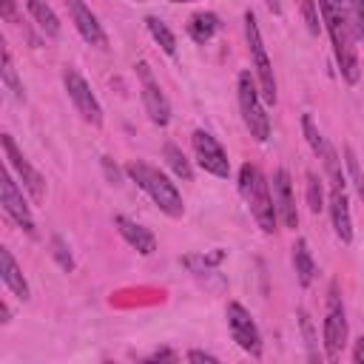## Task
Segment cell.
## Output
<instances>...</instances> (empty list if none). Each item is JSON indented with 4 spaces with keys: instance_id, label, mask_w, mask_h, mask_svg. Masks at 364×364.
Here are the masks:
<instances>
[{
    "instance_id": "6da1fadb",
    "label": "cell",
    "mask_w": 364,
    "mask_h": 364,
    "mask_svg": "<svg viewBox=\"0 0 364 364\" xmlns=\"http://www.w3.org/2000/svg\"><path fill=\"white\" fill-rule=\"evenodd\" d=\"M318 14H321V26L327 28L341 80L347 85H355L361 80V63H358L355 37H353V28H350L344 0H318Z\"/></svg>"
},
{
    "instance_id": "7a4b0ae2",
    "label": "cell",
    "mask_w": 364,
    "mask_h": 364,
    "mask_svg": "<svg viewBox=\"0 0 364 364\" xmlns=\"http://www.w3.org/2000/svg\"><path fill=\"white\" fill-rule=\"evenodd\" d=\"M125 176L148 193V199L168 216V219H182L185 216V202H182V193L176 188V182H171L168 173H162L159 168L148 165L145 159H131L125 165Z\"/></svg>"
},
{
    "instance_id": "3957f363",
    "label": "cell",
    "mask_w": 364,
    "mask_h": 364,
    "mask_svg": "<svg viewBox=\"0 0 364 364\" xmlns=\"http://www.w3.org/2000/svg\"><path fill=\"white\" fill-rule=\"evenodd\" d=\"M239 193L253 216V222L259 225L262 233L273 236L279 230V213H276V205H273V193H270V179H264V173L259 171V165L253 162H245L239 168Z\"/></svg>"
},
{
    "instance_id": "277c9868",
    "label": "cell",
    "mask_w": 364,
    "mask_h": 364,
    "mask_svg": "<svg viewBox=\"0 0 364 364\" xmlns=\"http://www.w3.org/2000/svg\"><path fill=\"white\" fill-rule=\"evenodd\" d=\"M236 100H239V114H242L247 134L256 142H267L270 139V117L264 111L259 82H256L253 71H247V68L239 71V77H236Z\"/></svg>"
},
{
    "instance_id": "5b68a950",
    "label": "cell",
    "mask_w": 364,
    "mask_h": 364,
    "mask_svg": "<svg viewBox=\"0 0 364 364\" xmlns=\"http://www.w3.org/2000/svg\"><path fill=\"white\" fill-rule=\"evenodd\" d=\"M242 23H245V43H247V54H250V65H253V77H256V82H259L262 100H264L267 105H276V100H279V85H276L273 63H270V57H267V48H264V40H262L256 14H253V11H245Z\"/></svg>"
},
{
    "instance_id": "8992f818",
    "label": "cell",
    "mask_w": 364,
    "mask_h": 364,
    "mask_svg": "<svg viewBox=\"0 0 364 364\" xmlns=\"http://www.w3.org/2000/svg\"><path fill=\"white\" fill-rule=\"evenodd\" d=\"M0 148H3V156H6V165H9V171L20 179V185H23V191L31 196V202L34 205H43L46 202V193H48V185H46V176L26 159V154L17 148V142H14V136L9 134V131H3L0 134Z\"/></svg>"
},
{
    "instance_id": "52a82bcc",
    "label": "cell",
    "mask_w": 364,
    "mask_h": 364,
    "mask_svg": "<svg viewBox=\"0 0 364 364\" xmlns=\"http://www.w3.org/2000/svg\"><path fill=\"white\" fill-rule=\"evenodd\" d=\"M347 310L338 293V284L330 282L327 287V304H324V324H321V344H324V355L327 358H338L341 350L347 347Z\"/></svg>"
},
{
    "instance_id": "ba28073f",
    "label": "cell",
    "mask_w": 364,
    "mask_h": 364,
    "mask_svg": "<svg viewBox=\"0 0 364 364\" xmlns=\"http://www.w3.org/2000/svg\"><path fill=\"white\" fill-rule=\"evenodd\" d=\"M225 321H228V333L236 341V347L242 353H247L250 358H262V353H264L262 330H259L256 318L250 316V310L242 301H228L225 304Z\"/></svg>"
},
{
    "instance_id": "9c48e42d",
    "label": "cell",
    "mask_w": 364,
    "mask_h": 364,
    "mask_svg": "<svg viewBox=\"0 0 364 364\" xmlns=\"http://www.w3.org/2000/svg\"><path fill=\"white\" fill-rule=\"evenodd\" d=\"M63 88H65V94H68V102H71L74 111L80 114V119L88 122V125H94V128H100V125H102V105H100L97 94L91 91L88 80H85L77 68L65 65V68H63Z\"/></svg>"
},
{
    "instance_id": "30bf717a",
    "label": "cell",
    "mask_w": 364,
    "mask_h": 364,
    "mask_svg": "<svg viewBox=\"0 0 364 364\" xmlns=\"http://www.w3.org/2000/svg\"><path fill=\"white\" fill-rule=\"evenodd\" d=\"M134 71H136L139 97H142V108H145L148 119H151L154 125L165 128V125L171 122V100L165 97L159 80L154 77V71H151V65H148L145 60H139V63L134 65Z\"/></svg>"
},
{
    "instance_id": "8fae6325",
    "label": "cell",
    "mask_w": 364,
    "mask_h": 364,
    "mask_svg": "<svg viewBox=\"0 0 364 364\" xmlns=\"http://www.w3.org/2000/svg\"><path fill=\"white\" fill-rule=\"evenodd\" d=\"M191 145H193V156H196V165L216 176V179H228L230 176V159H228V151L222 148V142L205 131V128H196L193 136H191Z\"/></svg>"
},
{
    "instance_id": "7c38bea8",
    "label": "cell",
    "mask_w": 364,
    "mask_h": 364,
    "mask_svg": "<svg viewBox=\"0 0 364 364\" xmlns=\"http://www.w3.org/2000/svg\"><path fill=\"white\" fill-rule=\"evenodd\" d=\"M0 208H3V213H6L23 233H28V236L37 233L31 205L26 202V196H23V185L14 182L11 171H6V173L0 176Z\"/></svg>"
},
{
    "instance_id": "4fadbf2b",
    "label": "cell",
    "mask_w": 364,
    "mask_h": 364,
    "mask_svg": "<svg viewBox=\"0 0 364 364\" xmlns=\"http://www.w3.org/2000/svg\"><path fill=\"white\" fill-rule=\"evenodd\" d=\"M301 134H304V139H307L310 151H313V154L321 159L324 173L330 176V182H333V185H341V182H344V173H341V159H338L336 148L327 142V136L321 134V128L313 122V117H310V114H301Z\"/></svg>"
},
{
    "instance_id": "5bb4252c",
    "label": "cell",
    "mask_w": 364,
    "mask_h": 364,
    "mask_svg": "<svg viewBox=\"0 0 364 364\" xmlns=\"http://www.w3.org/2000/svg\"><path fill=\"white\" fill-rule=\"evenodd\" d=\"M270 193H273V205L279 213V222L284 228H299V210H296V196H293V182L290 173L284 168H276L270 176Z\"/></svg>"
},
{
    "instance_id": "9a60e30c",
    "label": "cell",
    "mask_w": 364,
    "mask_h": 364,
    "mask_svg": "<svg viewBox=\"0 0 364 364\" xmlns=\"http://www.w3.org/2000/svg\"><path fill=\"white\" fill-rule=\"evenodd\" d=\"M65 6H68V17H71L77 34L94 48H108V34H105L102 23L97 20V14L82 0H65Z\"/></svg>"
},
{
    "instance_id": "2e32d148",
    "label": "cell",
    "mask_w": 364,
    "mask_h": 364,
    "mask_svg": "<svg viewBox=\"0 0 364 364\" xmlns=\"http://www.w3.org/2000/svg\"><path fill=\"white\" fill-rule=\"evenodd\" d=\"M327 213H330V225H333V233L338 236V242L350 245L353 242V216H350V199H347L344 182L330 188V193H327Z\"/></svg>"
},
{
    "instance_id": "e0dca14e",
    "label": "cell",
    "mask_w": 364,
    "mask_h": 364,
    "mask_svg": "<svg viewBox=\"0 0 364 364\" xmlns=\"http://www.w3.org/2000/svg\"><path fill=\"white\" fill-rule=\"evenodd\" d=\"M114 228L122 236V242L128 247H134L139 256H151L156 250V236H154L151 228H145V225H139V222H134V219H128L122 213L114 216Z\"/></svg>"
},
{
    "instance_id": "ac0fdd59",
    "label": "cell",
    "mask_w": 364,
    "mask_h": 364,
    "mask_svg": "<svg viewBox=\"0 0 364 364\" xmlns=\"http://www.w3.org/2000/svg\"><path fill=\"white\" fill-rule=\"evenodd\" d=\"M0 279H3L6 290H9L11 296H17L20 301H28V299H31L28 282H26V276H23L20 264L14 262V256H11L9 247H0Z\"/></svg>"
},
{
    "instance_id": "d6986e66",
    "label": "cell",
    "mask_w": 364,
    "mask_h": 364,
    "mask_svg": "<svg viewBox=\"0 0 364 364\" xmlns=\"http://www.w3.org/2000/svg\"><path fill=\"white\" fill-rule=\"evenodd\" d=\"M219 28H222V20H219V14H213V11H193L191 17H188V23H185V31H188V37L193 40V43H199V46H205V43H210L216 34H219Z\"/></svg>"
},
{
    "instance_id": "ffe728a7",
    "label": "cell",
    "mask_w": 364,
    "mask_h": 364,
    "mask_svg": "<svg viewBox=\"0 0 364 364\" xmlns=\"http://www.w3.org/2000/svg\"><path fill=\"white\" fill-rule=\"evenodd\" d=\"M26 11H28V17L34 20V26H37L48 40H57V37H60L63 23H60L57 11H54L46 0H26Z\"/></svg>"
},
{
    "instance_id": "44dd1931",
    "label": "cell",
    "mask_w": 364,
    "mask_h": 364,
    "mask_svg": "<svg viewBox=\"0 0 364 364\" xmlns=\"http://www.w3.org/2000/svg\"><path fill=\"white\" fill-rule=\"evenodd\" d=\"M290 250H293L290 259H293V270H296L299 287H310V284L316 282V259H313L307 242H304V239H296Z\"/></svg>"
},
{
    "instance_id": "7402d4cb",
    "label": "cell",
    "mask_w": 364,
    "mask_h": 364,
    "mask_svg": "<svg viewBox=\"0 0 364 364\" xmlns=\"http://www.w3.org/2000/svg\"><path fill=\"white\" fill-rule=\"evenodd\" d=\"M225 256H228V250L213 247L210 253H188V256H182V259H179V264H182V267H188L191 273L202 276V273H213V270L225 262Z\"/></svg>"
},
{
    "instance_id": "603a6c76",
    "label": "cell",
    "mask_w": 364,
    "mask_h": 364,
    "mask_svg": "<svg viewBox=\"0 0 364 364\" xmlns=\"http://www.w3.org/2000/svg\"><path fill=\"white\" fill-rule=\"evenodd\" d=\"M162 159H165V165L171 168V173L176 179H185V182L193 179V165H191V159L185 156V151L176 142H165L162 145Z\"/></svg>"
},
{
    "instance_id": "cb8c5ba5",
    "label": "cell",
    "mask_w": 364,
    "mask_h": 364,
    "mask_svg": "<svg viewBox=\"0 0 364 364\" xmlns=\"http://www.w3.org/2000/svg\"><path fill=\"white\" fill-rule=\"evenodd\" d=\"M145 26H148V34L154 37V43H156L168 57H176V34L168 28V23L151 14V17H145Z\"/></svg>"
},
{
    "instance_id": "d4e9b609",
    "label": "cell",
    "mask_w": 364,
    "mask_h": 364,
    "mask_svg": "<svg viewBox=\"0 0 364 364\" xmlns=\"http://www.w3.org/2000/svg\"><path fill=\"white\" fill-rule=\"evenodd\" d=\"M0 82L6 85V91L17 100V102H26V88L17 77V68H14V60H11V51L3 48V68H0Z\"/></svg>"
},
{
    "instance_id": "484cf974",
    "label": "cell",
    "mask_w": 364,
    "mask_h": 364,
    "mask_svg": "<svg viewBox=\"0 0 364 364\" xmlns=\"http://www.w3.org/2000/svg\"><path fill=\"white\" fill-rule=\"evenodd\" d=\"M304 199H307V208L310 213H321L327 208V196H324V185H321V176L307 171L304 173Z\"/></svg>"
},
{
    "instance_id": "4316f807",
    "label": "cell",
    "mask_w": 364,
    "mask_h": 364,
    "mask_svg": "<svg viewBox=\"0 0 364 364\" xmlns=\"http://www.w3.org/2000/svg\"><path fill=\"white\" fill-rule=\"evenodd\" d=\"M296 316H299L301 338H304V344H307V358H310V361H316V358H318V336H316L313 318H310V313H307L304 307H299V310H296Z\"/></svg>"
},
{
    "instance_id": "83f0119b",
    "label": "cell",
    "mask_w": 364,
    "mask_h": 364,
    "mask_svg": "<svg viewBox=\"0 0 364 364\" xmlns=\"http://www.w3.org/2000/svg\"><path fill=\"white\" fill-rule=\"evenodd\" d=\"M344 168H347V176H350V185H353V191H355V196L358 199H364V173H361V165H358V156H355V151L350 148V145H344Z\"/></svg>"
},
{
    "instance_id": "f1b7e54d",
    "label": "cell",
    "mask_w": 364,
    "mask_h": 364,
    "mask_svg": "<svg viewBox=\"0 0 364 364\" xmlns=\"http://www.w3.org/2000/svg\"><path fill=\"white\" fill-rule=\"evenodd\" d=\"M48 253H51V259L57 262V267L60 270H65V273H71L74 270V256H71V250H68V245H65V239L63 236H51L48 239Z\"/></svg>"
},
{
    "instance_id": "f546056e",
    "label": "cell",
    "mask_w": 364,
    "mask_h": 364,
    "mask_svg": "<svg viewBox=\"0 0 364 364\" xmlns=\"http://www.w3.org/2000/svg\"><path fill=\"white\" fill-rule=\"evenodd\" d=\"M296 6H299V14H301V20H304V28L316 37V34H318V28H321L318 0H296Z\"/></svg>"
},
{
    "instance_id": "4dcf8cb0",
    "label": "cell",
    "mask_w": 364,
    "mask_h": 364,
    "mask_svg": "<svg viewBox=\"0 0 364 364\" xmlns=\"http://www.w3.org/2000/svg\"><path fill=\"white\" fill-rule=\"evenodd\" d=\"M344 6H347V17H350L353 37L361 40V37H364V0H344Z\"/></svg>"
},
{
    "instance_id": "1f68e13d",
    "label": "cell",
    "mask_w": 364,
    "mask_h": 364,
    "mask_svg": "<svg viewBox=\"0 0 364 364\" xmlns=\"http://www.w3.org/2000/svg\"><path fill=\"white\" fill-rule=\"evenodd\" d=\"M185 361H191V364H219V355H213L208 350H188Z\"/></svg>"
},
{
    "instance_id": "d6a6232c",
    "label": "cell",
    "mask_w": 364,
    "mask_h": 364,
    "mask_svg": "<svg viewBox=\"0 0 364 364\" xmlns=\"http://www.w3.org/2000/svg\"><path fill=\"white\" fill-rule=\"evenodd\" d=\"M100 162H102V168H105V176L111 179V185H119V179H122V173H125V168L119 171V168H117V165L111 162V156H102Z\"/></svg>"
},
{
    "instance_id": "836d02e7",
    "label": "cell",
    "mask_w": 364,
    "mask_h": 364,
    "mask_svg": "<svg viewBox=\"0 0 364 364\" xmlns=\"http://www.w3.org/2000/svg\"><path fill=\"white\" fill-rule=\"evenodd\" d=\"M0 14H3V20L14 23V20H17V3H14V0H3V6H0Z\"/></svg>"
},
{
    "instance_id": "e575fe53",
    "label": "cell",
    "mask_w": 364,
    "mask_h": 364,
    "mask_svg": "<svg viewBox=\"0 0 364 364\" xmlns=\"http://www.w3.org/2000/svg\"><path fill=\"white\" fill-rule=\"evenodd\" d=\"M350 358H353L355 364H364V336H358V338L353 341V353H350Z\"/></svg>"
},
{
    "instance_id": "d590c367",
    "label": "cell",
    "mask_w": 364,
    "mask_h": 364,
    "mask_svg": "<svg viewBox=\"0 0 364 364\" xmlns=\"http://www.w3.org/2000/svg\"><path fill=\"white\" fill-rule=\"evenodd\" d=\"M148 361H176V353L173 350H156L148 355Z\"/></svg>"
},
{
    "instance_id": "8d00e7d4",
    "label": "cell",
    "mask_w": 364,
    "mask_h": 364,
    "mask_svg": "<svg viewBox=\"0 0 364 364\" xmlns=\"http://www.w3.org/2000/svg\"><path fill=\"white\" fill-rule=\"evenodd\" d=\"M0 321H3V324H9V321H11V307H9L6 301H0Z\"/></svg>"
},
{
    "instance_id": "74e56055",
    "label": "cell",
    "mask_w": 364,
    "mask_h": 364,
    "mask_svg": "<svg viewBox=\"0 0 364 364\" xmlns=\"http://www.w3.org/2000/svg\"><path fill=\"white\" fill-rule=\"evenodd\" d=\"M171 3H199V0H171Z\"/></svg>"
},
{
    "instance_id": "f35d334b",
    "label": "cell",
    "mask_w": 364,
    "mask_h": 364,
    "mask_svg": "<svg viewBox=\"0 0 364 364\" xmlns=\"http://www.w3.org/2000/svg\"><path fill=\"white\" fill-rule=\"evenodd\" d=\"M134 3H145V0H134Z\"/></svg>"
}]
</instances>
